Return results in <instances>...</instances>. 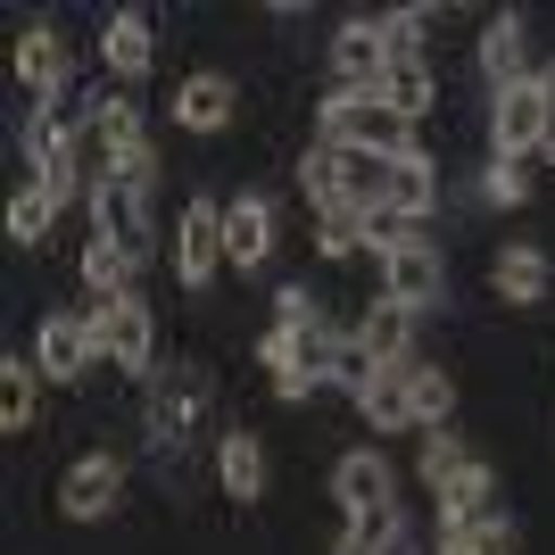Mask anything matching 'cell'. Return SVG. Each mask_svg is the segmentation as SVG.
<instances>
[{
	"label": "cell",
	"instance_id": "cell-1",
	"mask_svg": "<svg viewBox=\"0 0 555 555\" xmlns=\"http://www.w3.org/2000/svg\"><path fill=\"white\" fill-rule=\"evenodd\" d=\"M315 125H324L332 150H373V158H406V116L382 108V92H332L324 108H315Z\"/></svg>",
	"mask_w": 555,
	"mask_h": 555
},
{
	"label": "cell",
	"instance_id": "cell-2",
	"mask_svg": "<svg viewBox=\"0 0 555 555\" xmlns=\"http://www.w3.org/2000/svg\"><path fill=\"white\" fill-rule=\"evenodd\" d=\"M547 116H555L547 75H514L506 92L489 100V141H498V166H514V158H531V150H547Z\"/></svg>",
	"mask_w": 555,
	"mask_h": 555
},
{
	"label": "cell",
	"instance_id": "cell-3",
	"mask_svg": "<svg viewBox=\"0 0 555 555\" xmlns=\"http://www.w3.org/2000/svg\"><path fill=\"white\" fill-rule=\"evenodd\" d=\"M92 224H100V241H108V249H125L141 266V257L158 249V224H150V183H141V175H100L92 183Z\"/></svg>",
	"mask_w": 555,
	"mask_h": 555
},
{
	"label": "cell",
	"instance_id": "cell-4",
	"mask_svg": "<svg viewBox=\"0 0 555 555\" xmlns=\"http://www.w3.org/2000/svg\"><path fill=\"white\" fill-rule=\"evenodd\" d=\"M100 357H108L100 315H42V332H34V365H42L50 382H83Z\"/></svg>",
	"mask_w": 555,
	"mask_h": 555
},
{
	"label": "cell",
	"instance_id": "cell-5",
	"mask_svg": "<svg viewBox=\"0 0 555 555\" xmlns=\"http://www.w3.org/2000/svg\"><path fill=\"white\" fill-rule=\"evenodd\" d=\"M216 266H224V208H216V199H191V208L175 216V282H183V291H208Z\"/></svg>",
	"mask_w": 555,
	"mask_h": 555
},
{
	"label": "cell",
	"instance_id": "cell-6",
	"mask_svg": "<svg viewBox=\"0 0 555 555\" xmlns=\"http://www.w3.org/2000/svg\"><path fill=\"white\" fill-rule=\"evenodd\" d=\"M116 489H125V464H116L108 448H92V456L67 464V481H59V514H67V522H100V514H116Z\"/></svg>",
	"mask_w": 555,
	"mask_h": 555
},
{
	"label": "cell",
	"instance_id": "cell-7",
	"mask_svg": "<svg viewBox=\"0 0 555 555\" xmlns=\"http://www.w3.org/2000/svg\"><path fill=\"white\" fill-rule=\"evenodd\" d=\"M431 506H440V539H448V531H473V522H489V514H498V473H489L481 456H464L456 473L431 489Z\"/></svg>",
	"mask_w": 555,
	"mask_h": 555
},
{
	"label": "cell",
	"instance_id": "cell-8",
	"mask_svg": "<svg viewBox=\"0 0 555 555\" xmlns=\"http://www.w3.org/2000/svg\"><path fill=\"white\" fill-rule=\"evenodd\" d=\"M332 75H340L348 92H373V83L390 75V34H382V17H348L340 34H332Z\"/></svg>",
	"mask_w": 555,
	"mask_h": 555
},
{
	"label": "cell",
	"instance_id": "cell-9",
	"mask_svg": "<svg viewBox=\"0 0 555 555\" xmlns=\"http://www.w3.org/2000/svg\"><path fill=\"white\" fill-rule=\"evenodd\" d=\"M357 348H365V365H373V373H406V365H415V307L373 299V307H365V324H357Z\"/></svg>",
	"mask_w": 555,
	"mask_h": 555
},
{
	"label": "cell",
	"instance_id": "cell-10",
	"mask_svg": "<svg viewBox=\"0 0 555 555\" xmlns=\"http://www.w3.org/2000/svg\"><path fill=\"white\" fill-rule=\"evenodd\" d=\"M100 332H108V365L125 373H150V357H158V324H150V299L141 291H125L116 307H92Z\"/></svg>",
	"mask_w": 555,
	"mask_h": 555
},
{
	"label": "cell",
	"instance_id": "cell-11",
	"mask_svg": "<svg viewBox=\"0 0 555 555\" xmlns=\"http://www.w3.org/2000/svg\"><path fill=\"white\" fill-rule=\"evenodd\" d=\"M224 257H232V274H257L274 257V199L266 191H241L224 208Z\"/></svg>",
	"mask_w": 555,
	"mask_h": 555
},
{
	"label": "cell",
	"instance_id": "cell-12",
	"mask_svg": "<svg viewBox=\"0 0 555 555\" xmlns=\"http://www.w3.org/2000/svg\"><path fill=\"white\" fill-rule=\"evenodd\" d=\"M390 489H398V473H390V456H382V448H348V456L332 464V498H340L348 514H382V506H398Z\"/></svg>",
	"mask_w": 555,
	"mask_h": 555
},
{
	"label": "cell",
	"instance_id": "cell-13",
	"mask_svg": "<svg viewBox=\"0 0 555 555\" xmlns=\"http://www.w3.org/2000/svg\"><path fill=\"white\" fill-rule=\"evenodd\" d=\"M440 282H448V274H440V249H431L423 232H415V241H406L398 257H382V299L415 307V315H423L431 299H440Z\"/></svg>",
	"mask_w": 555,
	"mask_h": 555
},
{
	"label": "cell",
	"instance_id": "cell-14",
	"mask_svg": "<svg viewBox=\"0 0 555 555\" xmlns=\"http://www.w3.org/2000/svg\"><path fill=\"white\" fill-rule=\"evenodd\" d=\"M17 83L34 92V108H50V100H59V83H67L59 25H25V34H17Z\"/></svg>",
	"mask_w": 555,
	"mask_h": 555
},
{
	"label": "cell",
	"instance_id": "cell-15",
	"mask_svg": "<svg viewBox=\"0 0 555 555\" xmlns=\"http://www.w3.org/2000/svg\"><path fill=\"white\" fill-rule=\"evenodd\" d=\"M100 59H108V75H150V59H158V34H150V17L141 9H116L108 25H100Z\"/></svg>",
	"mask_w": 555,
	"mask_h": 555
},
{
	"label": "cell",
	"instance_id": "cell-16",
	"mask_svg": "<svg viewBox=\"0 0 555 555\" xmlns=\"http://www.w3.org/2000/svg\"><path fill=\"white\" fill-rule=\"evenodd\" d=\"M382 208L398 216V224H423V216L440 208V166L423 158V150H406V158H390V199Z\"/></svg>",
	"mask_w": 555,
	"mask_h": 555
},
{
	"label": "cell",
	"instance_id": "cell-17",
	"mask_svg": "<svg viewBox=\"0 0 555 555\" xmlns=\"http://www.w3.org/2000/svg\"><path fill=\"white\" fill-rule=\"evenodd\" d=\"M175 125H183V133H224V125H232V83H224V75H183Z\"/></svg>",
	"mask_w": 555,
	"mask_h": 555
},
{
	"label": "cell",
	"instance_id": "cell-18",
	"mask_svg": "<svg viewBox=\"0 0 555 555\" xmlns=\"http://www.w3.org/2000/svg\"><path fill=\"white\" fill-rule=\"evenodd\" d=\"M340 555H415V522H406L398 506H382V514H348Z\"/></svg>",
	"mask_w": 555,
	"mask_h": 555
},
{
	"label": "cell",
	"instance_id": "cell-19",
	"mask_svg": "<svg viewBox=\"0 0 555 555\" xmlns=\"http://www.w3.org/2000/svg\"><path fill=\"white\" fill-rule=\"evenodd\" d=\"M498 299H506V307H531V299H547V249H531V241L498 249Z\"/></svg>",
	"mask_w": 555,
	"mask_h": 555
},
{
	"label": "cell",
	"instance_id": "cell-20",
	"mask_svg": "<svg viewBox=\"0 0 555 555\" xmlns=\"http://www.w3.org/2000/svg\"><path fill=\"white\" fill-rule=\"evenodd\" d=\"M216 473H224V498H241V506H249L257 489H266V448H257L249 431H224V448H216Z\"/></svg>",
	"mask_w": 555,
	"mask_h": 555
},
{
	"label": "cell",
	"instance_id": "cell-21",
	"mask_svg": "<svg viewBox=\"0 0 555 555\" xmlns=\"http://www.w3.org/2000/svg\"><path fill=\"white\" fill-rule=\"evenodd\" d=\"M382 199H390V158L340 150V208H382Z\"/></svg>",
	"mask_w": 555,
	"mask_h": 555
},
{
	"label": "cell",
	"instance_id": "cell-22",
	"mask_svg": "<svg viewBox=\"0 0 555 555\" xmlns=\"http://www.w3.org/2000/svg\"><path fill=\"white\" fill-rule=\"evenodd\" d=\"M357 415H365L373 431H406V423H415V406H406V373H373L365 390H357Z\"/></svg>",
	"mask_w": 555,
	"mask_h": 555
},
{
	"label": "cell",
	"instance_id": "cell-23",
	"mask_svg": "<svg viewBox=\"0 0 555 555\" xmlns=\"http://www.w3.org/2000/svg\"><path fill=\"white\" fill-rule=\"evenodd\" d=\"M373 92H382V108H398L406 125H415V116L431 108V67H423V59H390V75H382Z\"/></svg>",
	"mask_w": 555,
	"mask_h": 555
},
{
	"label": "cell",
	"instance_id": "cell-24",
	"mask_svg": "<svg viewBox=\"0 0 555 555\" xmlns=\"http://www.w3.org/2000/svg\"><path fill=\"white\" fill-rule=\"evenodd\" d=\"M514 67H522V17L506 9V17H489V34H481V75L498 83V92H506Z\"/></svg>",
	"mask_w": 555,
	"mask_h": 555
},
{
	"label": "cell",
	"instance_id": "cell-25",
	"mask_svg": "<svg viewBox=\"0 0 555 555\" xmlns=\"http://www.w3.org/2000/svg\"><path fill=\"white\" fill-rule=\"evenodd\" d=\"M406 406H415V423H431V431H440L448 406H456V382H448L440 365H406Z\"/></svg>",
	"mask_w": 555,
	"mask_h": 555
},
{
	"label": "cell",
	"instance_id": "cell-26",
	"mask_svg": "<svg viewBox=\"0 0 555 555\" xmlns=\"http://www.w3.org/2000/svg\"><path fill=\"white\" fill-rule=\"evenodd\" d=\"M34 373H42V365L0 357V423H9V431H34Z\"/></svg>",
	"mask_w": 555,
	"mask_h": 555
},
{
	"label": "cell",
	"instance_id": "cell-27",
	"mask_svg": "<svg viewBox=\"0 0 555 555\" xmlns=\"http://www.w3.org/2000/svg\"><path fill=\"white\" fill-rule=\"evenodd\" d=\"M125 274H133V257H125V249H108V241L92 232V249H83V282H92V299H100V307H116V299H125Z\"/></svg>",
	"mask_w": 555,
	"mask_h": 555
},
{
	"label": "cell",
	"instance_id": "cell-28",
	"mask_svg": "<svg viewBox=\"0 0 555 555\" xmlns=\"http://www.w3.org/2000/svg\"><path fill=\"white\" fill-rule=\"evenodd\" d=\"M92 133H100V150H108V158L141 150V116H133V100H100V108H92Z\"/></svg>",
	"mask_w": 555,
	"mask_h": 555
},
{
	"label": "cell",
	"instance_id": "cell-29",
	"mask_svg": "<svg viewBox=\"0 0 555 555\" xmlns=\"http://www.w3.org/2000/svg\"><path fill=\"white\" fill-rule=\"evenodd\" d=\"M440 555H514V522H506V514H489V522H473V531H448Z\"/></svg>",
	"mask_w": 555,
	"mask_h": 555
},
{
	"label": "cell",
	"instance_id": "cell-30",
	"mask_svg": "<svg viewBox=\"0 0 555 555\" xmlns=\"http://www.w3.org/2000/svg\"><path fill=\"white\" fill-rule=\"evenodd\" d=\"M50 216H59V208H50L42 191H17V199H9V241L42 249V241H50Z\"/></svg>",
	"mask_w": 555,
	"mask_h": 555
},
{
	"label": "cell",
	"instance_id": "cell-31",
	"mask_svg": "<svg viewBox=\"0 0 555 555\" xmlns=\"http://www.w3.org/2000/svg\"><path fill=\"white\" fill-rule=\"evenodd\" d=\"M299 183H307V199H315V208H340V150H307V166H299Z\"/></svg>",
	"mask_w": 555,
	"mask_h": 555
},
{
	"label": "cell",
	"instance_id": "cell-32",
	"mask_svg": "<svg viewBox=\"0 0 555 555\" xmlns=\"http://www.w3.org/2000/svg\"><path fill=\"white\" fill-rule=\"evenodd\" d=\"M365 241V208H324V232H315V249L324 257H348Z\"/></svg>",
	"mask_w": 555,
	"mask_h": 555
},
{
	"label": "cell",
	"instance_id": "cell-33",
	"mask_svg": "<svg viewBox=\"0 0 555 555\" xmlns=\"http://www.w3.org/2000/svg\"><path fill=\"white\" fill-rule=\"evenodd\" d=\"M406 241H415V232L398 224V216H390V208H365V249H382V257H398V249H406Z\"/></svg>",
	"mask_w": 555,
	"mask_h": 555
},
{
	"label": "cell",
	"instance_id": "cell-34",
	"mask_svg": "<svg viewBox=\"0 0 555 555\" xmlns=\"http://www.w3.org/2000/svg\"><path fill=\"white\" fill-rule=\"evenodd\" d=\"M456 464H464V448L448 440V431H431V440H423V481H431V489H440L448 473H456Z\"/></svg>",
	"mask_w": 555,
	"mask_h": 555
},
{
	"label": "cell",
	"instance_id": "cell-35",
	"mask_svg": "<svg viewBox=\"0 0 555 555\" xmlns=\"http://www.w3.org/2000/svg\"><path fill=\"white\" fill-rule=\"evenodd\" d=\"M522 191H531V183H522V166H498V158H489V175H481V199H498V208H514Z\"/></svg>",
	"mask_w": 555,
	"mask_h": 555
},
{
	"label": "cell",
	"instance_id": "cell-36",
	"mask_svg": "<svg viewBox=\"0 0 555 555\" xmlns=\"http://www.w3.org/2000/svg\"><path fill=\"white\" fill-rule=\"evenodd\" d=\"M423 25H431V9H390L382 34H390V50H406V42H423Z\"/></svg>",
	"mask_w": 555,
	"mask_h": 555
},
{
	"label": "cell",
	"instance_id": "cell-37",
	"mask_svg": "<svg viewBox=\"0 0 555 555\" xmlns=\"http://www.w3.org/2000/svg\"><path fill=\"white\" fill-rule=\"evenodd\" d=\"M547 158H555V116H547Z\"/></svg>",
	"mask_w": 555,
	"mask_h": 555
},
{
	"label": "cell",
	"instance_id": "cell-38",
	"mask_svg": "<svg viewBox=\"0 0 555 555\" xmlns=\"http://www.w3.org/2000/svg\"><path fill=\"white\" fill-rule=\"evenodd\" d=\"M547 92H555V67H547Z\"/></svg>",
	"mask_w": 555,
	"mask_h": 555
}]
</instances>
